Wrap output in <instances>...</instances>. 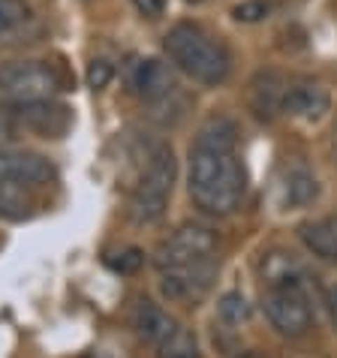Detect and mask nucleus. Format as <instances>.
<instances>
[{"mask_svg": "<svg viewBox=\"0 0 337 358\" xmlns=\"http://www.w3.org/2000/svg\"><path fill=\"white\" fill-rule=\"evenodd\" d=\"M187 190L193 205L208 217H232L241 208L247 175L238 160V130L229 117L217 115L202 124L190 148Z\"/></svg>", "mask_w": 337, "mask_h": 358, "instance_id": "1", "label": "nucleus"}, {"mask_svg": "<svg viewBox=\"0 0 337 358\" xmlns=\"http://www.w3.org/2000/svg\"><path fill=\"white\" fill-rule=\"evenodd\" d=\"M163 52L175 69L208 87L223 85L232 73V55L226 43L193 22H178L175 27H168V34L163 36Z\"/></svg>", "mask_w": 337, "mask_h": 358, "instance_id": "2", "label": "nucleus"}, {"mask_svg": "<svg viewBox=\"0 0 337 358\" xmlns=\"http://www.w3.org/2000/svg\"><path fill=\"white\" fill-rule=\"evenodd\" d=\"M175 175H178V163L168 145H154L148 154L145 172L138 178L136 190L127 205V217L138 226H151L157 220H163L166 208H168V196L175 187Z\"/></svg>", "mask_w": 337, "mask_h": 358, "instance_id": "3", "label": "nucleus"}, {"mask_svg": "<svg viewBox=\"0 0 337 358\" xmlns=\"http://www.w3.org/2000/svg\"><path fill=\"white\" fill-rule=\"evenodd\" d=\"M61 91V76L43 61L0 64V99L9 106L52 99Z\"/></svg>", "mask_w": 337, "mask_h": 358, "instance_id": "4", "label": "nucleus"}, {"mask_svg": "<svg viewBox=\"0 0 337 358\" xmlns=\"http://www.w3.org/2000/svg\"><path fill=\"white\" fill-rule=\"evenodd\" d=\"M217 232L205 223H184L178 226L172 235L154 250V265L157 271H168V268H184L196 265L217 256Z\"/></svg>", "mask_w": 337, "mask_h": 358, "instance_id": "5", "label": "nucleus"}, {"mask_svg": "<svg viewBox=\"0 0 337 358\" xmlns=\"http://www.w3.org/2000/svg\"><path fill=\"white\" fill-rule=\"evenodd\" d=\"M262 310L271 328L283 337H304L313 325V310L304 286H274L262 298Z\"/></svg>", "mask_w": 337, "mask_h": 358, "instance_id": "6", "label": "nucleus"}, {"mask_svg": "<svg viewBox=\"0 0 337 358\" xmlns=\"http://www.w3.org/2000/svg\"><path fill=\"white\" fill-rule=\"evenodd\" d=\"M127 87L148 106H163L172 96H178V82L163 61L157 57H136L127 66Z\"/></svg>", "mask_w": 337, "mask_h": 358, "instance_id": "7", "label": "nucleus"}, {"mask_svg": "<svg viewBox=\"0 0 337 358\" xmlns=\"http://www.w3.org/2000/svg\"><path fill=\"white\" fill-rule=\"evenodd\" d=\"M214 277H217V256L205 262H196V265L168 268V271H160V292L168 301L193 304L211 289Z\"/></svg>", "mask_w": 337, "mask_h": 358, "instance_id": "8", "label": "nucleus"}, {"mask_svg": "<svg viewBox=\"0 0 337 358\" xmlns=\"http://www.w3.org/2000/svg\"><path fill=\"white\" fill-rule=\"evenodd\" d=\"M55 163L36 151L0 148V184L9 187H43L55 181Z\"/></svg>", "mask_w": 337, "mask_h": 358, "instance_id": "9", "label": "nucleus"}, {"mask_svg": "<svg viewBox=\"0 0 337 358\" xmlns=\"http://www.w3.org/2000/svg\"><path fill=\"white\" fill-rule=\"evenodd\" d=\"M9 115L15 117V124L31 127L34 133H39L43 138L48 136H61L69 127V115L64 106L52 103V99H36V103H15L9 106Z\"/></svg>", "mask_w": 337, "mask_h": 358, "instance_id": "10", "label": "nucleus"}, {"mask_svg": "<svg viewBox=\"0 0 337 358\" xmlns=\"http://www.w3.org/2000/svg\"><path fill=\"white\" fill-rule=\"evenodd\" d=\"M286 91L289 85L283 82V76L277 73H259L250 82V108L259 121H271L283 112V99H286Z\"/></svg>", "mask_w": 337, "mask_h": 358, "instance_id": "11", "label": "nucleus"}, {"mask_svg": "<svg viewBox=\"0 0 337 358\" xmlns=\"http://www.w3.org/2000/svg\"><path fill=\"white\" fill-rule=\"evenodd\" d=\"M329 91L313 82H301V85H289L283 99V112L292 117H301V121H320V117L329 112Z\"/></svg>", "mask_w": 337, "mask_h": 358, "instance_id": "12", "label": "nucleus"}, {"mask_svg": "<svg viewBox=\"0 0 337 358\" xmlns=\"http://www.w3.org/2000/svg\"><path fill=\"white\" fill-rule=\"evenodd\" d=\"M175 320L168 316L160 304L148 301V298H142V301L136 304L133 310V331L142 343H151V346H160L168 334L175 331Z\"/></svg>", "mask_w": 337, "mask_h": 358, "instance_id": "13", "label": "nucleus"}, {"mask_svg": "<svg viewBox=\"0 0 337 358\" xmlns=\"http://www.w3.org/2000/svg\"><path fill=\"white\" fill-rule=\"evenodd\" d=\"M259 271H262V280L268 283V289H274V286H304V265L292 253H283V250L265 253L259 262Z\"/></svg>", "mask_w": 337, "mask_h": 358, "instance_id": "14", "label": "nucleus"}, {"mask_svg": "<svg viewBox=\"0 0 337 358\" xmlns=\"http://www.w3.org/2000/svg\"><path fill=\"white\" fill-rule=\"evenodd\" d=\"M301 244L320 259H337V214L320 217L299 229Z\"/></svg>", "mask_w": 337, "mask_h": 358, "instance_id": "15", "label": "nucleus"}, {"mask_svg": "<svg viewBox=\"0 0 337 358\" xmlns=\"http://www.w3.org/2000/svg\"><path fill=\"white\" fill-rule=\"evenodd\" d=\"M316 196H320V184H316V175L313 172H307L304 166H295V169L286 172L283 184H280V202L286 208L310 205Z\"/></svg>", "mask_w": 337, "mask_h": 358, "instance_id": "16", "label": "nucleus"}, {"mask_svg": "<svg viewBox=\"0 0 337 358\" xmlns=\"http://www.w3.org/2000/svg\"><path fill=\"white\" fill-rule=\"evenodd\" d=\"M157 358H202L199 341H196V334L187 331V328H175V331L157 346Z\"/></svg>", "mask_w": 337, "mask_h": 358, "instance_id": "17", "label": "nucleus"}, {"mask_svg": "<svg viewBox=\"0 0 337 358\" xmlns=\"http://www.w3.org/2000/svg\"><path fill=\"white\" fill-rule=\"evenodd\" d=\"M24 187L0 184V220H24L31 217V202L22 196Z\"/></svg>", "mask_w": 337, "mask_h": 358, "instance_id": "18", "label": "nucleus"}, {"mask_svg": "<svg viewBox=\"0 0 337 358\" xmlns=\"http://www.w3.org/2000/svg\"><path fill=\"white\" fill-rule=\"evenodd\" d=\"M217 313H220V320L226 325H241V322L250 320L253 307L247 304V298L241 292H226L220 298V304H217Z\"/></svg>", "mask_w": 337, "mask_h": 358, "instance_id": "19", "label": "nucleus"}, {"mask_svg": "<svg viewBox=\"0 0 337 358\" xmlns=\"http://www.w3.org/2000/svg\"><path fill=\"white\" fill-rule=\"evenodd\" d=\"M27 18H31V6L24 0H0V36L18 31Z\"/></svg>", "mask_w": 337, "mask_h": 358, "instance_id": "20", "label": "nucleus"}, {"mask_svg": "<svg viewBox=\"0 0 337 358\" xmlns=\"http://www.w3.org/2000/svg\"><path fill=\"white\" fill-rule=\"evenodd\" d=\"M142 265H145V253L136 250V247L108 256V268H112V271H121V274H136Z\"/></svg>", "mask_w": 337, "mask_h": 358, "instance_id": "21", "label": "nucleus"}, {"mask_svg": "<svg viewBox=\"0 0 337 358\" xmlns=\"http://www.w3.org/2000/svg\"><path fill=\"white\" fill-rule=\"evenodd\" d=\"M112 76H115V66L108 64V61H91L87 64V73H85V78H87V87H94V91H103V87L112 82Z\"/></svg>", "mask_w": 337, "mask_h": 358, "instance_id": "22", "label": "nucleus"}, {"mask_svg": "<svg viewBox=\"0 0 337 358\" xmlns=\"http://www.w3.org/2000/svg\"><path fill=\"white\" fill-rule=\"evenodd\" d=\"M232 15L238 22H259V18L268 15V3H262V0H247V3L232 9Z\"/></svg>", "mask_w": 337, "mask_h": 358, "instance_id": "23", "label": "nucleus"}, {"mask_svg": "<svg viewBox=\"0 0 337 358\" xmlns=\"http://www.w3.org/2000/svg\"><path fill=\"white\" fill-rule=\"evenodd\" d=\"M15 117L9 115V108H3L0 112V148H9L13 145V138H15Z\"/></svg>", "mask_w": 337, "mask_h": 358, "instance_id": "24", "label": "nucleus"}, {"mask_svg": "<svg viewBox=\"0 0 337 358\" xmlns=\"http://www.w3.org/2000/svg\"><path fill=\"white\" fill-rule=\"evenodd\" d=\"M133 6H136L145 18H160L163 9H166V0H133Z\"/></svg>", "mask_w": 337, "mask_h": 358, "instance_id": "25", "label": "nucleus"}, {"mask_svg": "<svg viewBox=\"0 0 337 358\" xmlns=\"http://www.w3.org/2000/svg\"><path fill=\"white\" fill-rule=\"evenodd\" d=\"M329 307H331V316H334V322H337V286H334L331 295H329Z\"/></svg>", "mask_w": 337, "mask_h": 358, "instance_id": "26", "label": "nucleus"}, {"mask_svg": "<svg viewBox=\"0 0 337 358\" xmlns=\"http://www.w3.org/2000/svg\"><path fill=\"white\" fill-rule=\"evenodd\" d=\"M82 358H108L106 352H87V355H82Z\"/></svg>", "mask_w": 337, "mask_h": 358, "instance_id": "27", "label": "nucleus"}, {"mask_svg": "<svg viewBox=\"0 0 337 358\" xmlns=\"http://www.w3.org/2000/svg\"><path fill=\"white\" fill-rule=\"evenodd\" d=\"M238 358H265V355H259V352H244V355H238Z\"/></svg>", "mask_w": 337, "mask_h": 358, "instance_id": "28", "label": "nucleus"}, {"mask_svg": "<svg viewBox=\"0 0 337 358\" xmlns=\"http://www.w3.org/2000/svg\"><path fill=\"white\" fill-rule=\"evenodd\" d=\"M190 3H199V0H190Z\"/></svg>", "mask_w": 337, "mask_h": 358, "instance_id": "29", "label": "nucleus"}]
</instances>
